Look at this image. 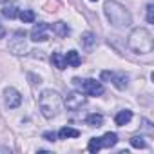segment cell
<instances>
[{
	"mask_svg": "<svg viewBox=\"0 0 154 154\" xmlns=\"http://www.w3.org/2000/svg\"><path fill=\"white\" fill-rule=\"evenodd\" d=\"M18 17H20V20H22L24 24H31V22H35V11H31V9H24V11H20Z\"/></svg>",
	"mask_w": 154,
	"mask_h": 154,
	"instance_id": "17",
	"label": "cell"
},
{
	"mask_svg": "<svg viewBox=\"0 0 154 154\" xmlns=\"http://www.w3.org/2000/svg\"><path fill=\"white\" fill-rule=\"evenodd\" d=\"M147 22L149 24H154V6L152 4L147 6Z\"/></svg>",
	"mask_w": 154,
	"mask_h": 154,
	"instance_id": "22",
	"label": "cell"
},
{
	"mask_svg": "<svg viewBox=\"0 0 154 154\" xmlns=\"http://www.w3.org/2000/svg\"><path fill=\"white\" fill-rule=\"evenodd\" d=\"M131 118H132V111H120L118 114H116V118H114V122H116V125H120V127H123L125 123H129L131 122Z\"/></svg>",
	"mask_w": 154,
	"mask_h": 154,
	"instance_id": "12",
	"label": "cell"
},
{
	"mask_svg": "<svg viewBox=\"0 0 154 154\" xmlns=\"http://www.w3.org/2000/svg\"><path fill=\"white\" fill-rule=\"evenodd\" d=\"M49 31H51L49 24L38 22V24L31 29V40H33V42H45V40L49 38Z\"/></svg>",
	"mask_w": 154,
	"mask_h": 154,
	"instance_id": "7",
	"label": "cell"
},
{
	"mask_svg": "<svg viewBox=\"0 0 154 154\" xmlns=\"http://www.w3.org/2000/svg\"><path fill=\"white\" fill-rule=\"evenodd\" d=\"M80 136V131H76L72 127H62L60 132H58V138L60 140H67V138H78Z\"/></svg>",
	"mask_w": 154,
	"mask_h": 154,
	"instance_id": "14",
	"label": "cell"
},
{
	"mask_svg": "<svg viewBox=\"0 0 154 154\" xmlns=\"http://www.w3.org/2000/svg\"><path fill=\"white\" fill-rule=\"evenodd\" d=\"M62 105H63L62 96H60L56 91L47 89V91H42V94L38 96V107H40V112H42L47 120L58 116L60 111H62Z\"/></svg>",
	"mask_w": 154,
	"mask_h": 154,
	"instance_id": "1",
	"label": "cell"
},
{
	"mask_svg": "<svg viewBox=\"0 0 154 154\" xmlns=\"http://www.w3.org/2000/svg\"><path fill=\"white\" fill-rule=\"evenodd\" d=\"M53 31H54L58 36H67V35H69V27H67V24H63V22H56L54 27H53Z\"/></svg>",
	"mask_w": 154,
	"mask_h": 154,
	"instance_id": "19",
	"label": "cell"
},
{
	"mask_svg": "<svg viewBox=\"0 0 154 154\" xmlns=\"http://www.w3.org/2000/svg\"><path fill=\"white\" fill-rule=\"evenodd\" d=\"M6 105L9 107V109H17V107H20V103H22V94L17 91V89H13V87H9V89H6Z\"/></svg>",
	"mask_w": 154,
	"mask_h": 154,
	"instance_id": "8",
	"label": "cell"
},
{
	"mask_svg": "<svg viewBox=\"0 0 154 154\" xmlns=\"http://www.w3.org/2000/svg\"><path fill=\"white\" fill-rule=\"evenodd\" d=\"M152 45H154V40H152V35L145 29V27H136L132 29V33L129 35V47L138 53V54H147L152 51Z\"/></svg>",
	"mask_w": 154,
	"mask_h": 154,
	"instance_id": "2",
	"label": "cell"
},
{
	"mask_svg": "<svg viewBox=\"0 0 154 154\" xmlns=\"http://www.w3.org/2000/svg\"><path fill=\"white\" fill-rule=\"evenodd\" d=\"M100 140H102V147H105V149H111V147H114V145L118 143V136H116L114 132H107V134H103Z\"/></svg>",
	"mask_w": 154,
	"mask_h": 154,
	"instance_id": "13",
	"label": "cell"
},
{
	"mask_svg": "<svg viewBox=\"0 0 154 154\" xmlns=\"http://www.w3.org/2000/svg\"><path fill=\"white\" fill-rule=\"evenodd\" d=\"M87 123L91 125V127H102V123H103V116L102 114H89L87 116Z\"/></svg>",
	"mask_w": 154,
	"mask_h": 154,
	"instance_id": "18",
	"label": "cell"
},
{
	"mask_svg": "<svg viewBox=\"0 0 154 154\" xmlns=\"http://www.w3.org/2000/svg\"><path fill=\"white\" fill-rule=\"evenodd\" d=\"M2 15H4L6 18H9V20L17 18V17H18V6H17V4H13V2L4 4V8H2Z\"/></svg>",
	"mask_w": 154,
	"mask_h": 154,
	"instance_id": "11",
	"label": "cell"
},
{
	"mask_svg": "<svg viewBox=\"0 0 154 154\" xmlns=\"http://www.w3.org/2000/svg\"><path fill=\"white\" fill-rule=\"evenodd\" d=\"M8 47L13 54H24L27 51V35H26V31H17L13 35V38L9 40Z\"/></svg>",
	"mask_w": 154,
	"mask_h": 154,
	"instance_id": "5",
	"label": "cell"
},
{
	"mask_svg": "<svg viewBox=\"0 0 154 154\" xmlns=\"http://www.w3.org/2000/svg\"><path fill=\"white\" fill-rule=\"evenodd\" d=\"M0 2H4V0H0Z\"/></svg>",
	"mask_w": 154,
	"mask_h": 154,
	"instance_id": "25",
	"label": "cell"
},
{
	"mask_svg": "<svg viewBox=\"0 0 154 154\" xmlns=\"http://www.w3.org/2000/svg\"><path fill=\"white\" fill-rule=\"evenodd\" d=\"M51 62H53V65H54L56 69H60V71L67 67L65 54H62V53H53V56H51Z\"/></svg>",
	"mask_w": 154,
	"mask_h": 154,
	"instance_id": "15",
	"label": "cell"
},
{
	"mask_svg": "<svg viewBox=\"0 0 154 154\" xmlns=\"http://www.w3.org/2000/svg\"><path fill=\"white\" fill-rule=\"evenodd\" d=\"M4 35H6V29L2 27V24H0V38H4Z\"/></svg>",
	"mask_w": 154,
	"mask_h": 154,
	"instance_id": "24",
	"label": "cell"
},
{
	"mask_svg": "<svg viewBox=\"0 0 154 154\" xmlns=\"http://www.w3.org/2000/svg\"><path fill=\"white\" fill-rule=\"evenodd\" d=\"M84 103H85V96H82V93H69L67 98H65V105H67L71 111L80 109Z\"/></svg>",
	"mask_w": 154,
	"mask_h": 154,
	"instance_id": "9",
	"label": "cell"
},
{
	"mask_svg": "<svg viewBox=\"0 0 154 154\" xmlns=\"http://www.w3.org/2000/svg\"><path fill=\"white\" fill-rule=\"evenodd\" d=\"M131 145H132L134 149H145V141H143L141 136H134V138H131Z\"/></svg>",
	"mask_w": 154,
	"mask_h": 154,
	"instance_id": "21",
	"label": "cell"
},
{
	"mask_svg": "<svg viewBox=\"0 0 154 154\" xmlns=\"http://www.w3.org/2000/svg\"><path fill=\"white\" fill-rule=\"evenodd\" d=\"M102 80L112 82L120 91H123V89L127 87V82H129V78H127L123 72H111V71H103V72H102Z\"/></svg>",
	"mask_w": 154,
	"mask_h": 154,
	"instance_id": "6",
	"label": "cell"
},
{
	"mask_svg": "<svg viewBox=\"0 0 154 154\" xmlns=\"http://www.w3.org/2000/svg\"><path fill=\"white\" fill-rule=\"evenodd\" d=\"M80 42H82V47H84L87 53H91V51L96 47V36H94L93 33H89V31L82 35V40H80Z\"/></svg>",
	"mask_w": 154,
	"mask_h": 154,
	"instance_id": "10",
	"label": "cell"
},
{
	"mask_svg": "<svg viewBox=\"0 0 154 154\" xmlns=\"http://www.w3.org/2000/svg\"><path fill=\"white\" fill-rule=\"evenodd\" d=\"M93 2H96V0H93Z\"/></svg>",
	"mask_w": 154,
	"mask_h": 154,
	"instance_id": "26",
	"label": "cell"
},
{
	"mask_svg": "<svg viewBox=\"0 0 154 154\" xmlns=\"http://www.w3.org/2000/svg\"><path fill=\"white\" fill-rule=\"evenodd\" d=\"M105 15L109 18V22L116 27H129L132 18H131V13L118 2H114V0H107L105 2Z\"/></svg>",
	"mask_w": 154,
	"mask_h": 154,
	"instance_id": "3",
	"label": "cell"
},
{
	"mask_svg": "<svg viewBox=\"0 0 154 154\" xmlns=\"http://www.w3.org/2000/svg\"><path fill=\"white\" fill-rule=\"evenodd\" d=\"M72 82H74L76 89H78L80 93H84V94H89V96H100V94H103V85H102V82H96V80H93V78H89V80L74 78Z\"/></svg>",
	"mask_w": 154,
	"mask_h": 154,
	"instance_id": "4",
	"label": "cell"
},
{
	"mask_svg": "<svg viewBox=\"0 0 154 154\" xmlns=\"http://www.w3.org/2000/svg\"><path fill=\"white\" fill-rule=\"evenodd\" d=\"M87 149H89V152L96 154V152L102 149V140H100V138H91V140H89V145H87Z\"/></svg>",
	"mask_w": 154,
	"mask_h": 154,
	"instance_id": "20",
	"label": "cell"
},
{
	"mask_svg": "<svg viewBox=\"0 0 154 154\" xmlns=\"http://www.w3.org/2000/svg\"><path fill=\"white\" fill-rule=\"evenodd\" d=\"M65 62H67V65H71V67H78V65L82 63V58H80V54L76 53V51H69V53L65 54Z\"/></svg>",
	"mask_w": 154,
	"mask_h": 154,
	"instance_id": "16",
	"label": "cell"
},
{
	"mask_svg": "<svg viewBox=\"0 0 154 154\" xmlns=\"http://www.w3.org/2000/svg\"><path fill=\"white\" fill-rule=\"evenodd\" d=\"M44 138L49 140V141H54L56 140V132H44Z\"/></svg>",
	"mask_w": 154,
	"mask_h": 154,
	"instance_id": "23",
	"label": "cell"
}]
</instances>
